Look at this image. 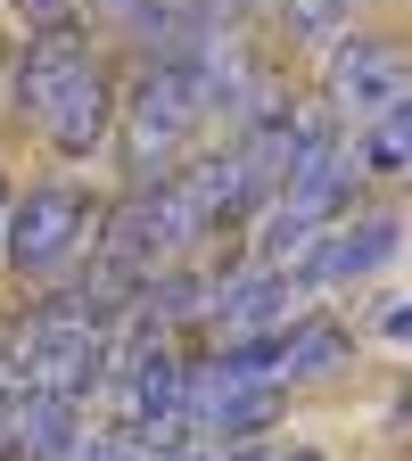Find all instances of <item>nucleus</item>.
<instances>
[{
  "label": "nucleus",
  "mask_w": 412,
  "mask_h": 461,
  "mask_svg": "<svg viewBox=\"0 0 412 461\" xmlns=\"http://www.w3.org/2000/svg\"><path fill=\"white\" fill-rule=\"evenodd\" d=\"M215 115H223V99H215V41H206L198 58L141 67L124 91H115V132H107V140H115V165H124V182H133V190L165 182Z\"/></svg>",
  "instance_id": "f257e3e1"
},
{
  "label": "nucleus",
  "mask_w": 412,
  "mask_h": 461,
  "mask_svg": "<svg viewBox=\"0 0 412 461\" xmlns=\"http://www.w3.org/2000/svg\"><path fill=\"white\" fill-rule=\"evenodd\" d=\"M99 214L107 206L83 182H33L0 214V256H9L17 280H58V272H75L99 248Z\"/></svg>",
  "instance_id": "f03ea898"
},
{
  "label": "nucleus",
  "mask_w": 412,
  "mask_h": 461,
  "mask_svg": "<svg viewBox=\"0 0 412 461\" xmlns=\"http://www.w3.org/2000/svg\"><path fill=\"white\" fill-rule=\"evenodd\" d=\"M404 50L388 33H338L330 58H322V107H330V124L338 132H363L371 115L404 107Z\"/></svg>",
  "instance_id": "7ed1b4c3"
},
{
  "label": "nucleus",
  "mask_w": 412,
  "mask_h": 461,
  "mask_svg": "<svg viewBox=\"0 0 412 461\" xmlns=\"http://www.w3.org/2000/svg\"><path fill=\"white\" fill-rule=\"evenodd\" d=\"M91 58V25L75 17H58V25H25L17 58H9V75H0V115L9 124H41L50 99L67 91V75Z\"/></svg>",
  "instance_id": "20e7f679"
},
{
  "label": "nucleus",
  "mask_w": 412,
  "mask_h": 461,
  "mask_svg": "<svg viewBox=\"0 0 412 461\" xmlns=\"http://www.w3.org/2000/svg\"><path fill=\"white\" fill-rule=\"evenodd\" d=\"M91 17L124 41L141 67H165V58H198L223 25L215 0H91Z\"/></svg>",
  "instance_id": "39448f33"
},
{
  "label": "nucleus",
  "mask_w": 412,
  "mask_h": 461,
  "mask_svg": "<svg viewBox=\"0 0 412 461\" xmlns=\"http://www.w3.org/2000/svg\"><path fill=\"white\" fill-rule=\"evenodd\" d=\"M306 288H298V272H272V264H231V272H206V330H223V338H264V330H280V321H298L306 305Z\"/></svg>",
  "instance_id": "423d86ee"
},
{
  "label": "nucleus",
  "mask_w": 412,
  "mask_h": 461,
  "mask_svg": "<svg viewBox=\"0 0 412 461\" xmlns=\"http://www.w3.org/2000/svg\"><path fill=\"white\" fill-rule=\"evenodd\" d=\"M396 248H404V214H346V222H330L288 272H298V288H346V280L388 272Z\"/></svg>",
  "instance_id": "0eeeda50"
},
{
  "label": "nucleus",
  "mask_w": 412,
  "mask_h": 461,
  "mask_svg": "<svg viewBox=\"0 0 412 461\" xmlns=\"http://www.w3.org/2000/svg\"><path fill=\"white\" fill-rule=\"evenodd\" d=\"M115 91H124V83H115V67L91 50L83 67L67 75V91L50 99V115H41L33 132H41L58 157H91V149H107V132H115Z\"/></svg>",
  "instance_id": "6e6552de"
},
{
  "label": "nucleus",
  "mask_w": 412,
  "mask_h": 461,
  "mask_svg": "<svg viewBox=\"0 0 412 461\" xmlns=\"http://www.w3.org/2000/svg\"><path fill=\"white\" fill-rule=\"evenodd\" d=\"M83 403L67 395H9V420H0V461H75L83 453Z\"/></svg>",
  "instance_id": "1a4fd4ad"
},
{
  "label": "nucleus",
  "mask_w": 412,
  "mask_h": 461,
  "mask_svg": "<svg viewBox=\"0 0 412 461\" xmlns=\"http://www.w3.org/2000/svg\"><path fill=\"white\" fill-rule=\"evenodd\" d=\"M346 363H355V338H346L330 313H298V321H280L272 330V387H322L338 379Z\"/></svg>",
  "instance_id": "9d476101"
},
{
  "label": "nucleus",
  "mask_w": 412,
  "mask_h": 461,
  "mask_svg": "<svg viewBox=\"0 0 412 461\" xmlns=\"http://www.w3.org/2000/svg\"><path fill=\"white\" fill-rule=\"evenodd\" d=\"M346 149H355V173H371V182H404V165H412V99L388 107V115H371Z\"/></svg>",
  "instance_id": "9b49d317"
},
{
  "label": "nucleus",
  "mask_w": 412,
  "mask_h": 461,
  "mask_svg": "<svg viewBox=\"0 0 412 461\" xmlns=\"http://www.w3.org/2000/svg\"><path fill=\"white\" fill-rule=\"evenodd\" d=\"M355 9L363 0H280V33L298 50H314V41H338L346 25H355Z\"/></svg>",
  "instance_id": "f8f14e48"
},
{
  "label": "nucleus",
  "mask_w": 412,
  "mask_h": 461,
  "mask_svg": "<svg viewBox=\"0 0 412 461\" xmlns=\"http://www.w3.org/2000/svg\"><path fill=\"white\" fill-rule=\"evenodd\" d=\"M75 461H149V453H141V445H133V437H124V429H91V437H83V453H75Z\"/></svg>",
  "instance_id": "ddd939ff"
},
{
  "label": "nucleus",
  "mask_w": 412,
  "mask_h": 461,
  "mask_svg": "<svg viewBox=\"0 0 412 461\" xmlns=\"http://www.w3.org/2000/svg\"><path fill=\"white\" fill-rule=\"evenodd\" d=\"M17 17L25 25H58V17H75V0H17Z\"/></svg>",
  "instance_id": "4468645a"
},
{
  "label": "nucleus",
  "mask_w": 412,
  "mask_h": 461,
  "mask_svg": "<svg viewBox=\"0 0 412 461\" xmlns=\"http://www.w3.org/2000/svg\"><path fill=\"white\" fill-rule=\"evenodd\" d=\"M272 461H322V453H314V445H298V453H272Z\"/></svg>",
  "instance_id": "2eb2a0df"
},
{
  "label": "nucleus",
  "mask_w": 412,
  "mask_h": 461,
  "mask_svg": "<svg viewBox=\"0 0 412 461\" xmlns=\"http://www.w3.org/2000/svg\"><path fill=\"white\" fill-rule=\"evenodd\" d=\"M0 214H9V190H0Z\"/></svg>",
  "instance_id": "dca6fc26"
}]
</instances>
